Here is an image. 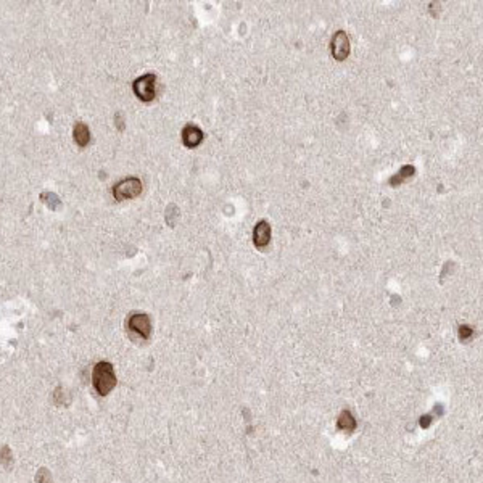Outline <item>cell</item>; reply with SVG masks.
I'll list each match as a JSON object with an SVG mask.
<instances>
[{
  "mask_svg": "<svg viewBox=\"0 0 483 483\" xmlns=\"http://www.w3.org/2000/svg\"><path fill=\"white\" fill-rule=\"evenodd\" d=\"M92 385H94L95 392L102 396L108 395L115 388L116 386V374H115V369L110 362L102 361L94 367Z\"/></svg>",
  "mask_w": 483,
  "mask_h": 483,
  "instance_id": "6da1fadb",
  "label": "cell"
},
{
  "mask_svg": "<svg viewBox=\"0 0 483 483\" xmlns=\"http://www.w3.org/2000/svg\"><path fill=\"white\" fill-rule=\"evenodd\" d=\"M142 180L139 177H127V179H123L121 182H118L115 187H113V195L116 200L123 201V200H131V198H136L142 193Z\"/></svg>",
  "mask_w": 483,
  "mask_h": 483,
  "instance_id": "7a4b0ae2",
  "label": "cell"
},
{
  "mask_svg": "<svg viewBox=\"0 0 483 483\" xmlns=\"http://www.w3.org/2000/svg\"><path fill=\"white\" fill-rule=\"evenodd\" d=\"M132 89L142 102H152L156 95V76L148 72L142 78H137L132 84Z\"/></svg>",
  "mask_w": 483,
  "mask_h": 483,
  "instance_id": "3957f363",
  "label": "cell"
},
{
  "mask_svg": "<svg viewBox=\"0 0 483 483\" xmlns=\"http://www.w3.org/2000/svg\"><path fill=\"white\" fill-rule=\"evenodd\" d=\"M127 329L129 332L136 333L137 337L148 340L152 333V322L147 314H132L127 321Z\"/></svg>",
  "mask_w": 483,
  "mask_h": 483,
  "instance_id": "277c9868",
  "label": "cell"
},
{
  "mask_svg": "<svg viewBox=\"0 0 483 483\" xmlns=\"http://www.w3.org/2000/svg\"><path fill=\"white\" fill-rule=\"evenodd\" d=\"M349 50H351V45H349L348 34L345 31H337L332 38V42H330L332 57L335 60H338V62H343V60L348 58Z\"/></svg>",
  "mask_w": 483,
  "mask_h": 483,
  "instance_id": "5b68a950",
  "label": "cell"
},
{
  "mask_svg": "<svg viewBox=\"0 0 483 483\" xmlns=\"http://www.w3.org/2000/svg\"><path fill=\"white\" fill-rule=\"evenodd\" d=\"M271 242V226L268 221H258L253 229V244L258 248H266Z\"/></svg>",
  "mask_w": 483,
  "mask_h": 483,
  "instance_id": "8992f818",
  "label": "cell"
},
{
  "mask_svg": "<svg viewBox=\"0 0 483 483\" xmlns=\"http://www.w3.org/2000/svg\"><path fill=\"white\" fill-rule=\"evenodd\" d=\"M205 139V134L203 131L197 126L193 124H187L184 129H182V142L187 148H195L198 145L203 142Z\"/></svg>",
  "mask_w": 483,
  "mask_h": 483,
  "instance_id": "52a82bcc",
  "label": "cell"
},
{
  "mask_svg": "<svg viewBox=\"0 0 483 483\" xmlns=\"http://www.w3.org/2000/svg\"><path fill=\"white\" fill-rule=\"evenodd\" d=\"M414 173H416L414 166H409V164L403 166V168L400 169V173L395 174V176L390 179V185H392V187H396V185H400V184L406 182L407 179H411V177L414 176Z\"/></svg>",
  "mask_w": 483,
  "mask_h": 483,
  "instance_id": "ba28073f",
  "label": "cell"
},
{
  "mask_svg": "<svg viewBox=\"0 0 483 483\" xmlns=\"http://www.w3.org/2000/svg\"><path fill=\"white\" fill-rule=\"evenodd\" d=\"M90 140V131L84 123H78L75 126V142L79 147H86Z\"/></svg>",
  "mask_w": 483,
  "mask_h": 483,
  "instance_id": "9c48e42d",
  "label": "cell"
},
{
  "mask_svg": "<svg viewBox=\"0 0 483 483\" xmlns=\"http://www.w3.org/2000/svg\"><path fill=\"white\" fill-rule=\"evenodd\" d=\"M338 429H342L345 432H351V430L356 429V420L353 419V416L349 414L348 411L342 413L340 419H338Z\"/></svg>",
  "mask_w": 483,
  "mask_h": 483,
  "instance_id": "30bf717a",
  "label": "cell"
},
{
  "mask_svg": "<svg viewBox=\"0 0 483 483\" xmlns=\"http://www.w3.org/2000/svg\"><path fill=\"white\" fill-rule=\"evenodd\" d=\"M41 198H42V201L47 205V207L52 208V210H58L60 207H62V201L58 200V197L55 195V193L45 192V193H42V195H41Z\"/></svg>",
  "mask_w": 483,
  "mask_h": 483,
  "instance_id": "8fae6325",
  "label": "cell"
},
{
  "mask_svg": "<svg viewBox=\"0 0 483 483\" xmlns=\"http://www.w3.org/2000/svg\"><path fill=\"white\" fill-rule=\"evenodd\" d=\"M38 483H52V477H50V474H48L45 469H42L41 472L38 474Z\"/></svg>",
  "mask_w": 483,
  "mask_h": 483,
  "instance_id": "7c38bea8",
  "label": "cell"
},
{
  "mask_svg": "<svg viewBox=\"0 0 483 483\" xmlns=\"http://www.w3.org/2000/svg\"><path fill=\"white\" fill-rule=\"evenodd\" d=\"M472 333H474V330L470 327H467V325H462V327L459 329V335H461L462 340H469V338L472 337Z\"/></svg>",
  "mask_w": 483,
  "mask_h": 483,
  "instance_id": "4fadbf2b",
  "label": "cell"
}]
</instances>
